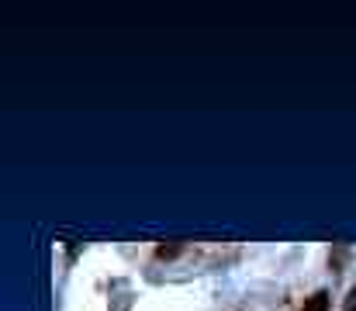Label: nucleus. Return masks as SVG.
Instances as JSON below:
<instances>
[{"label": "nucleus", "instance_id": "obj_1", "mask_svg": "<svg viewBox=\"0 0 356 311\" xmlns=\"http://www.w3.org/2000/svg\"><path fill=\"white\" fill-rule=\"evenodd\" d=\"M305 311H329V294H325V291L312 294V298H308V305H305Z\"/></svg>", "mask_w": 356, "mask_h": 311}, {"label": "nucleus", "instance_id": "obj_2", "mask_svg": "<svg viewBox=\"0 0 356 311\" xmlns=\"http://www.w3.org/2000/svg\"><path fill=\"white\" fill-rule=\"evenodd\" d=\"M177 253H180V246H159V249H156V256H159V260H173Z\"/></svg>", "mask_w": 356, "mask_h": 311}, {"label": "nucleus", "instance_id": "obj_3", "mask_svg": "<svg viewBox=\"0 0 356 311\" xmlns=\"http://www.w3.org/2000/svg\"><path fill=\"white\" fill-rule=\"evenodd\" d=\"M343 311H356V287L350 291V298H346V305H343Z\"/></svg>", "mask_w": 356, "mask_h": 311}]
</instances>
